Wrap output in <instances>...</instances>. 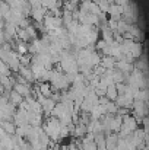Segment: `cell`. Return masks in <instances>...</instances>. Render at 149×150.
I'll list each match as a JSON object with an SVG mask.
<instances>
[{
	"instance_id": "cell-1",
	"label": "cell",
	"mask_w": 149,
	"mask_h": 150,
	"mask_svg": "<svg viewBox=\"0 0 149 150\" xmlns=\"http://www.w3.org/2000/svg\"><path fill=\"white\" fill-rule=\"evenodd\" d=\"M108 13H110V16H111V19L113 21H121V16H123V6H120V4H117V3H113L111 4V7H110V10H108Z\"/></svg>"
},
{
	"instance_id": "cell-2",
	"label": "cell",
	"mask_w": 149,
	"mask_h": 150,
	"mask_svg": "<svg viewBox=\"0 0 149 150\" xmlns=\"http://www.w3.org/2000/svg\"><path fill=\"white\" fill-rule=\"evenodd\" d=\"M18 51H19V54H25L26 52V45H24L22 42L18 44Z\"/></svg>"
}]
</instances>
